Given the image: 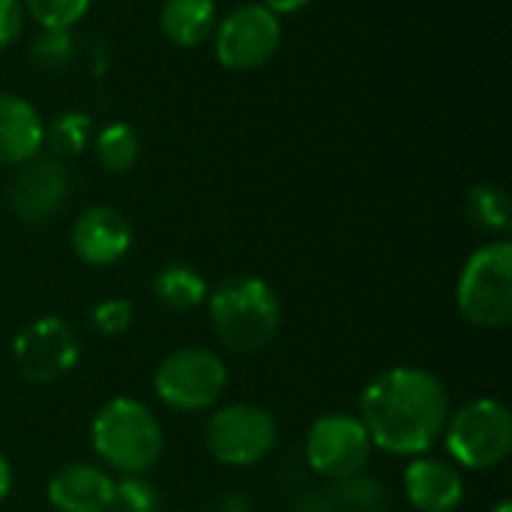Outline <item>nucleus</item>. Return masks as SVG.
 I'll use <instances>...</instances> for the list:
<instances>
[{
    "label": "nucleus",
    "mask_w": 512,
    "mask_h": 512,
    "mask_svg": "<svg viewBox=\"0 0 512 512\" xmlns=\"http://www.w3.org/2000/svg\"><path fill=\"white\" fill-rule=\"evenodd\" d=\"M357 417L372 447L402 459L426 456L444 435L450 393L447 384L423 366H393L363 387Z\"/></svg>",
    "instance_id": "nucleus-1"
},
{
    "label": "nucleus",
    "mask_w": 512,
    "mask_h": 512,
    "mask_svg": "<svg viewBox=\"0 0 512 512\" xmlns=\"http://www.w3.org/2000/svg\"><path fill=\"white\" fill-rule=\"evenodd\" d=\"M213 333L225 351L261 354L282 330V300L261 276H231L207 294Z\"/></svg>",
    "instance_id": "nucleus-2"
},
{
    "label": "nucleus",
    "mask_w": 512,
    "mask_h": 512,
    "mask_svg": "<svg viewBox=\"0 0 512 512\" xmlns=\"http://www.w3.org/2000/svg\"><path fill=\"white\" fill-rule=\"evenodd\" d=\"M90 444L96 459L120 477H147L162 459L165 432L144 402L114 396L96 411L90 423Z\"/></svg>",
    "instance_id": "nucleus-3"
},
{
    "label": "nucleus",
    "mask_w": 512,
    "mask_h": 512,
    "mask_svg": "<svg viewBox=\"0 0 512 512\" xmlns=\"http://www.w3.org/2000/svg\"><path fill=\"white\" fill-rule=\"evenodd\" d=\"M456 309L477 330L512 324V243L489 240L468 255L456 282Z\"/></svg>",
    "instance_id": "nucleus-4"
},
{
    "label": "nucleus",
    "mask_w": 512,
    "mask_h": 512,
    "mask_svg": "<svg viewBox=\"0 0 512 512\" xmlns=\"http://www.w3.org/2000/svg\"><path fill=\"white\" fill-rule=\"evenodd\" d=\"M441 438L459 471H492L512 453L510 408L492 396L471 399L459 411H450Z\"/></svg>",
    "instance_id": "nucleus-5"
},
{
    "label": "nucleus",
    "mask_w": 512,
    "mask_h": 512,
    "mask_svg": "<svg viewBox=\"0 0 512 512\" xmlns=\"http://www.w3.org/2000/svg\"><path fill=\"white\" fill-rule=\"evenodd\" d=\"M225 387H228L225 360L216 351L198 345L171 351L153 375L156 399L177 414L210 411L222 399Z\"/></svg>",
    "instance_id": "nucleus-6"
},
{
    "label": "nucleus",
    "mask_w": 512,
    "mask_h": 512,
    "mask_svg": "<svg viewBox=\"0 0 512 512\" xmlns=\"http://www.w3.org/2000/svg\"><path fill=\"white\" fill-rule=\"evenodd\" d=\"M204 441L210 456L228 468H255L267 462L279 444L276 417L252 402H231L210 414Z\"/></svg>",
    "instance_id": "nucleus-7"
},
{
    "label": "nucleus",
    "mask_w": 512,
    "mask_h": 512,
    "mask_svg": "<svg viewBox=\"0 0 512 512\" xmlns=\"http://www.w3.org/2000/svg\"><path fill=\"white\" fill-rule=\"evenodd\" d=\"M210 39L219 66L231 72H252L276 57L282 45V21L261 3H243L216 21Z\"/></svg>",
    "instance_id": "nucleus-8"
},
{
    "label": "nucleus",
    "mask_w": 512,
    "mask_h": 512,
    "mask_svg": "<svg viewBox=\"0 0 512 512\" xmlns=\"http://www.w3.org/2000/svg\"><path fill=\"white\" fill-rule=\"evenodd\" d=\"M303 453H306V465L318 477L339 483L354 474H363L366 465L372 462L375 447H372L369 432L360 423V417L336 411V414L318 417L309 426Z\"/></svg>",
    "instance_id": "nucleus-9"
},
{
    "label": "nucleus",
    "mask_w": 512,
    "mask_h": 512,
    "mask_svg": "<svg viewBox=\"0 0 512 512\" xmlns=\"http://www.w3.org/2000/svg\"><path fill=\"white\" fill-rule=\"evenodd\" d=\"M81 357V345L75 330L57 318L42 315L30 321L12 342V363L27 384L45 387L66 378Z\"/></svg>",
    "instance_id": "nucleus-10"
},
{
    "label": "nucleus",
    "mask_w": 512,
    "mask_h": 512,
    "mask_svg": "<svg viewBox=\"0 0 512 512\" xmlns=\"http://www.w3.org/2000/svg\"><path fill=\"white\" fill-rule=\"evenodd\" d=\"M69 201V171L60 159L39 153L15 168L9 183V204L27 225L51 222Z\"/></svg>",
    "instance_id": "nucleus-11"
},
{
    "label": "nucleus",
    "mask_w": 512,
    "mask_h": 512,
    "mask_svg": "<svg viewBox=\"0 0 512 512\" xmlns=\"http://www.w3.org/2000/svg\"><path fill=\"white\" fill-rule=\"evenodd\" d=\"M69 246L87 267H111L132 249V225L117 207L93 204L75 216Z\"/></svg>",
    "instance_id": "nucleus-12"
},
{
    "label": "nucleus",
    "mask_w": 512,
    "mask_h": 512,
    "mask_svg": "<svg viewBox=\"0 0 512 512\" xmlns=\"http://www.w3.org/2000/svg\"><path fill=\"white\" fill-rule=\"evenodd\" d=\"M402 489L417 512H459L465 504L462 471L435 456H414L402 474Z\"/></svg>",
    "instance_id": "nucleus-13"
},
{
    "label": "nucleus",
    "mask_w": 512,
    "mask_h": 512,
    "mask_svg": "<svg viewBox=\"0 0 512 512\" xmlns=\"http://www.w3.org/2000/svg\"><path fill=\"white\" fill-rule=\"evenodd\" d=\"M114 477L93 462L63 465L45 486V498L57 512H105L114 495Z\"/></svg>",
    "instance_id": "nucleus-14"
},
{
    "label": "nucleus",
    "mask_w": 512,
    "mask_h": 512,
    "mask_svg": "<svg viewBox=\"0 0 512 512\" xmlns=\"http://www.w3.org/2000/svg\"><path fill=\"white\" fill-rule=\"evenodd\" d=\"M42 117L18 93H0V165L18 168L42 153Z\"/></svg>",
    "instance_id": "nucleus-15"
},
{
    "label": "nucleus",
    "mask_w": 512,
    "mask_h": 512,
    "mask_svg": "<svg viewBox=\"0 0 512 512\" xmlns=\"http://www.w3.org/2000/svg\"><path fill=\"white\" fill-rule=\"evenodd\" d=\"M216 0H162L159 30L177 48H198L216 30Z\"/></svg>",
    "instance_id": "nucleus-16"
},
{
    "label": "nucleus",
    "mask_w": 512,
    "mask_h": 512,
    "mask_svg": "<svg viewBox=\"0 0 512 512\" xmlns=\"http://www.w3.org/2000/svg\"><path fill=\"white\" fill-rule=\"evenodd\" d=\"M207 279L183 261H168L153 276V297L168 312H192L207 303Z\"/></svg>",
    "instance_id": "nucleus-17"
},
{
    "label": "nucleus",
    "mask_w": 512,
    "mask_h": 512,
    "mask_svg": "<svg viewBox=\"0 0 512 512\" xmlns=\"http://www.w3.org/2000/svg\"><path fill=\"white\" fill-rule=\"evenodd\" d=\"M90 141H93V120L84 111H60L42 129V150H48V156L60 162L84 153Z\"/></svg>",
    "instance_id": "nucleus-18"
},
{
    "label": "nucleus",
    "mask_w": 512,
    "mask_h": 512,
    "mask_svg": "<svg viewBox=\"0 0 512 512\" xmlns=\"http://www.w3.org/2000/svg\"><path fill=\"white\" fill-rule=\"evenodd\" d=\"M465 213L474 228L504 237L510 231V195L498 183H477L465 198Z\"/></svg>",
    "instance_id": "nucleus-19"
},
{
    "label": "nucleus",
    "mask_w": 512,
    "mask_h": 512,
    "mask_svg": "<svg viewBox=\"0 0 512 512\" xmlns=\"http://www.w3.org/2000/svg\"><path fill=\"white\" fill-rule=\"evenodd\" d=\"M93 147H96V159L108 174H126L141 153V141L138 132L129 123H108L105 129H99L93 135Z\"/></svg>",
    "instance_id": "nucleus-20"
},
{
    "label": "nucleus",
    "mask_w": 512,
    "mask_h": 512,
    "mask_svg": "<svg viewBox=\"0 0 512 512\" xmlns=\"http://www.w3.org/2000/svg\"><path fill=\"white\" fill-rule=\"evenodd\" d=\"M330 495H333L339 512H375L387 501V486L378 477H369L363 471V474L333 483Z\"/></svg>",
    "instance_id": "nucleus-21"
},
{
    "label": "nucleus",
    "mask_w": 512,
    "mask_h": 512,
    "mask_svg": "<svg viewBox=\"0 0 512 512\" xmlns=\"http://www.w3.org/2000/svg\"><path fill=\"white\" fill-rule=\"evenodd\" d=\"M75 57V39L72 30H48L39 27L36 39L30 42V60L42 72H63Z\"/></svg>",
    "instance_id": "nucleus-22"
},
{
    "label": "nucleus",
    "mask_w": 512,
    "mask_h": 512,
    "mask_svg": "<svg viewBox=\"0 0 512 512\" xmlns=\"http://www.w3.org/2000/svg\"><path fill=\"white\" fill-rule=\"evenodd\" d=\"M93 0H21L24 15L48 30H72L90 9Z\"/></svg>",
    "instance_id": "nucleus-23"
},
{
    "label": "nucleus",
    "mask_w": 512,
    "mask_h": 512,
    "mask_svg": "<svg viewBox=\"0 0 512 512\" xmlns=\"http://www.w3.org/2000/svg\"><path fill=\"white\" fill-rule=\"evenodd\" d=\"M159 492L147 477H120L114 483V495L105 512H156Z\"/></svg>",
    "instance_id": "nucleus-24"
},
{
    "label": "nucleus",
    "mask_w": 512,
    "mask_h": 512,
    "mask_svg": "<svg viewBox=\"0 0 512 512\" xmlns=\"http://www.w3.org/2000/svg\"><path fill=\"white\" fill-rule=\"evenodd\" d=\"M132 321H135V309L123 297L99 300L90 309V327H93L96 336H120V333H126L132 327Z\"/></svg>",
    "instance_id": "nucleus-25"
},
{
    "label": "nucleus",
    "mask_w": 512,
    "mask_h": 512,
    "mask_svg": "<svg viewBox=\"0 0 512 512\" xmlns=\"http://www.w3.org/2000/svg\"><path fill=\"white\" fill-rule=\"evenodd\" d=\"M24 6L21 0H0V51L15 45L24 30Z\"/></svg>",
    "instance_id": "nucleus-26"
},
{
    "label": "nucleus",
    "mask_w": 512,
    "mask_h": 512,
    "mask_svg": "<svg viewBox=\"0 0 512 512\" xmlns=\"http://www.w3.org/2000/svg\"><path fill=\"white\" fill-rule=\"evenodd\" d=\"M204 512H252V501L243 492H216Z\"/></svg>",
    "instance_id": "nucleus-27"
},
{
    "label": "nucleus",
    "mask_w": 512,
    "mask_h": 512,
    "mask_svg": "<svg viewBox=\"0 0 512 512\" xmlns=\"http://www.w3.org/2000/svg\"><path fill=\"white\" fill-rule=\"evenodd\" d=\"M294 512H339L336 507V501H333V495L330 492H312V495H303L300 501H297V507Z\"/></svg>",
    "instance_id": "nucleus-28"
},
{
    "label": "nucleus",
    "mask_w": 512,
    "mask_h": 512,
    "mask_svg": "<svg viewBox=\"0 0 512 512\" xmlns=\"http://www.w3.org/2000/svg\"><path fill=\"white\" fill-rule=\"evenodd\" d=\"M312 0H261V6H267L270 12H276V15H291V12H300V9H306Z\"/></svg>",
    "instance_id": "nucleus-29"
},
{
    "label": "nucleus",
    "mask_w": 512,
    "mask_h": 512,
    "mask_svg": "<svg viewBox=\"0 0 512 512\" xmlns=\"http://www.w3.org/2000/svg\"><path fill=\"white\" fill-rule=\"evenodd\" d=\"M12 483H15V477H12V465H9V459L0 453V501H6V498H9Z\"/></svg>",
    "instance_id": "nucleus-30"
},
{
    "label": "nucleus",
    "mask_w": 512,
    "mask_h": 512,
    "mask_svg": "<svg viewBox=\"0 0 512 512\" xmlns=\"http://www.w3.org/2000/svg\"><path fill=\"white\" fill-rule=\"evenodd\" d=\"M492 512H512V504L510 501H501V504H498Z\"/></svg>",
    "instance_id": "nucleus-31"
},
{
    "label": "nucleus",
    "mask_w": 512,
    "mask_h": 512,
    "mask_svg": "<svg viewBox=\"0 0 512 512\" xmlns=\"http://www.w3.org/2000/svg\"><path fill=\"white\" fill-rule=\"evenodd\" d=\"M156 512H174V510H156Z\"/></svg>",
    "instance_id": "nucleus-32"
}]
</instances>
